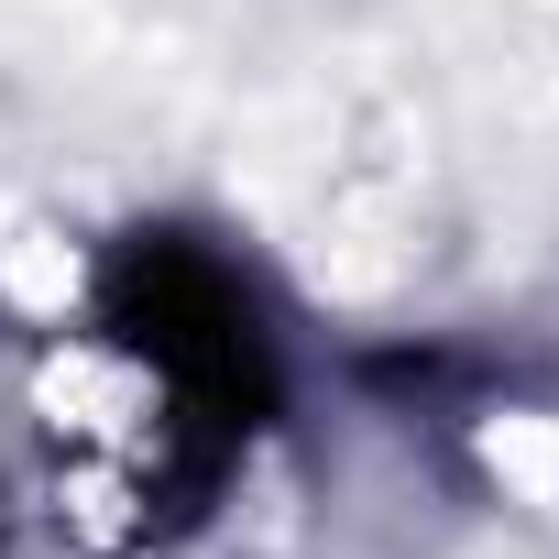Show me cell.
I'll use <instances>...</instances> for the list:
<instances>
[{
    "label": "cell",
    "mask_w": 559,
    "mask_h": 559,
    "mask_svg": "<svg viewBox=\"0 0 559 559\" xmlns=\"http://www.w3.org/2000/svg\"><path fill=\"white\" fill-rule=\"evenodd\" d=\"M274 330L241 263L187 230H132L99 274V308L34 373V439L56 515L132 559L209 515L274 417Z\"/></svg>",
    "instance_id": "1"
}]
</instances>
